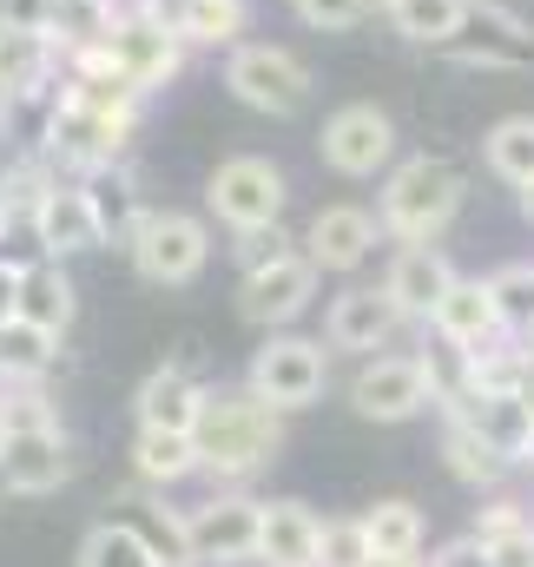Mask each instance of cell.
<instances>
[{
    "label": "cell",
    "instance_id": "17",
    "mask_svg": "<svg viewBox=\"0 0 534 567\" xmlns=\"http://www.w3.org/2000/svg\"><path fill=\"white\" fill-rule=\"evenodd\" d=\"M126 126L133 120H113V113H93V106H73V100H60L53 106V120H47V145L60 152V158H73V165H113L120 158V145H126Z\"/></svg>",
    "mask_w": 534,
    "mask_h": 567
},
{
    "label": "cell",
    "instance_id": "41",
    "mask_svg": "<svg viewBox=\"0 0 534 567\" xmlns=\"http://www.w3.org/2000/svg\"><path fill=\"white\" fill-rule=\"evenodd\" d=\"M522 212H528V218H534V178H528V185H522Z\"/></svg>",
    "mask_w": 534,
    "mask_h": 567
},
{
    "label": "cell",
    "instance_id": "32",
    "mask_svg": "<svg viewBox=\"0 0 534 567\" xmlns=\"http://www.w3.org/2000/svg\"><path fill=\"white\" fill-rule=\"evenodd\" d=\"M442 449H449V475H455V482H469V488H489V482H502V468H509V462H502L475 429L462 423V416H449Z\"/></svg>",
    "mask_w": 534,
    "mask_h": 567
},
{
    "label": "cell",
    "instance_id": "10",
    "mask_svg": "<svg viewBox=\"0 0 534 567\" xmlns=\"http://www.w3.org/2000/svg\"><path fill=\"white\" fill-rule=\"evenodd\" d=\"M324 165L330 172H343V178H377L390 158H397V126H390V113H377V106H343V113H330L324 120Z\"/></svg>",
    "mask_w": 534,
    "mask_h": 567
},
{
    "label": "cell",
    "instance_id": "24",
    "mask_svg": "<svg viewBox=\"0 0 534 567\" xmlns=\"http://www.w3.org/2000/svg\"><path fill=\"white\" fill-rule=\"evenodd\" d=\"M53 357H60V337L53 330H40L33 317H0V377L7 383H40L47 370H53Z\"/></svg>",
    "mask_w": 534,
    "mask_h": 567
},
{
    "label": "cell",
    "instance_id": "37",
    "mask_svg": "<svg viewBox=\"0 0 534 567\" xmlns=\"http://www.w3.org/2000/svg\"><path fill=\"white\" fill-rule=\"evenodd\" d=\"M290 251V238L277 225H258V231H238V271H265Z\"/></svg>",
    "mask_w": 534,
    "mask_h": 567
},
{
    "label": "cell",
    "instance_id": "36",
    "mask_svg": "<svg viewBox=\"0 0 534 567\" xmlns=\"http://www.w3.org/2000/svg\"><path fill=\"white\" fill-rule=\"evenodd\" d=\"M290 7H297V20L317 27V33H343V27H357V20L370 13V0H290Z\"/></svg>",
    "mask_w": 534,
    "mask_h": 567
},
{
    "label": "cell",
    "instance_id": "42",
    "mask_svg": "<svg viewBox=\"0 0 534 567\" xmlns=\"http://www.w3.org/2000/svg\"><path fill=\"white\" fill-rule=\"evenodd\" d=\"M370 567H422V561H370Z\"/></svg>",
    "mask_w": 534,
    "mask_h": 567
},
{
    "label": "cell",
    "instance_id": "30",
    "mask_svg": "<svg viewBox=\"0 0 534 567\" xmlns=\"http://www.w3.org/2000/svg\"><path fill=\"white\" fill-rule=\"evenodd\" d=\"M245 0H178V20L172 33L178 40H198V47H218V40H238L245 33Z\"/></svg>",
    "mask_w": 534,
    "mask_h": 567
},
{
    "label": "cell",
    "instance_id": "20",
    "mask_svg": "<svg viewBox=\"0 0 534 567\" xmlns=\"http://www.w3.org/2000/svg\"><path fill=\"white\" fill-rule=\"evenodd\" d=\"M449 284H455V265L435 251V245H402L397 258H390V278H383V290L402 303V317H435V303L449 297Z\"/></svg>",
    "mask_w": 534,
    "mask_h": 567
},
{
    "label": "cell",
    "instance_id": "35",
    "mask_svg": "<svg viewBox=\"0 0 534 567\" xmlns=\"http://www.w3.org/2000/svg\"><path fill=\"white\" fill-rule=\"evenodd\" d=\"M370 535H363V515H337L324 522V542H317V567H370Z\"/></svg>",
    "mask_w": 534,
    "mask_h": 567
},
{
    "label": "cell",
    "instance_id": "28",
    "mask_svg": "<svg viewBox=\"0 0 534 567\" xmlns=\"http://www.w3.org/2000/svg\"><path fill=\"white\" fill-rule=\"evenodd\" d=\"M390 20L415 47H449L469 27V0H390Z\"/></svg>",
    "mask_w": 534,
    "mask_h": 567
},
{
    "label": "cell",
    "instance_id": "3",
    "mask_svg": "<svg viewBox=\"0 0 534 567\" xmlns=\"http://www.w3.org/2000/svg\"><path fill=\"white\" fill-rule=\"evenodd\" d=\"M245 390L258 403H270L277 416H297V410L324 403V390H330V350L317 337H270L265 350L251 357V370H245Z\"/></svg>",
    "mask_w": 534,
    "mask_h": 567
},
{
    "label": "cell",
    "instance_id": "6",
    "mask_svg": "<svg viewBox=\"0 0 534 567\" xmlns=\"http://www.w3.org/2000/svg\"><path fill=\"white\" fill-rule=\"evenodd\" d=\"M225 86L251 106V113H270V120H290L304 113L310 100V66L284 47H238L225 60Z\"/></svg>",
    "mask_w": 534,
    "mask_h": 567
},
{
    "label": "cell",
    "instance_id": "43",
    "mask_svg": "<svg viewBox=\"0 0 534 567\" xmlns=\"http://www.w3.org/2000/svg\"><path fill=\"white\" fill-rule=\"evenodd\" d=\"M528 567H534V561H528Z\"/></svg>",
    "mask_w": 534,
    "mask_h": 567
},
{
    "label": "cell",
    "instance_id": "18",
    "mask_svg": "<svg viewBox=\"0 0 534 567\" xmlns=\"http://www.w3.org/2000/svg\"><path fill=\"white\" fill-rule=\"evenodd\" d=\"M205 396H212V390H205L185 363H158L133 396L138 429H178V435H192L198 416H205Z\"/></svg>",
    "mask_w": 534,
    "mask_h": 567
},
{
    "label": "cell",
    "instance_id": "8",
    "mask_svg": "<svg viewBox=\"0 0 534 567\" xmlns=\"http://www.w3.org/2000/svg\"><path fill=\"white\" fill-rule=\"evenodd\" d=\"M435 403L422 357H363V370L350 377V410L363 423H409Z\"/></svg>",
    "mask_w": 534,
    "mask_h": 567
},
{
    "label": "cell",
    "instance_id": "14",
    "mask_svg": "<svg viewBox=\"0 0 534 567\" xmlns=\"http://www.w3.org/2000/svg\"><path fill=\"white\" fill-rule=\"evenodd\" d=\"M100 47L138 93H152L178 73V33H165V20H113V33Z\"/></svg>",
    "mask_w": 534,
    "mask_h": 567
},
{
    "label": "cell",
    "instance_id": "34",
    "mask_svg": "<svg viewBox=\"0 0 534 567\" xmlns=\"http://www.w3.org/2000/svg\"><path fill=\"white\" fill-rule=\"evenodd\" d=\"M489 297H495V310H502V323L522 337L534 330V265H502L495 278H489Z\"/></svg>",
    "mask_w": 534,
    "mask_h": 567
},
{
    "label": "cell",
    "instance_id": "19",
    "mask_svg": "<svg viewBox=\"0 0 534 567\" xmlns=\"http://www.w3.org/2000/svg\"><path fill=\"white\" fill-rule=\"evenodd\" d=\"M429 330L442 337V343H455V350H489L509 323H502V310H495V297H489V284L475 278H455L449 284V297L435 303V317H429Z\"/></svg>",
    "mask_w": 534,
    "mask_h": 567
},
{
    "label": "cell",
    "instance_id": "33",
    "mask_svg": "<svg viewBox=\"0 0 534 567\" xmlns=\"http://www.w3.org/2000/svg\"><path fill=\"white\" fill-rule=\"evenodd\" d=\"M47 33H66L73 47H100L113 33V0H53Z\"/></svg>",
    "mask_w": 534,
    "mask_h": 567
},
{
    "label": "cell",
    "instance_id": "2",
    "mask_svg": "<svg viewBox=\"0 0 534 567\" xmlns=\"http://www.w3.org/2000/svg\"><path fill=\"white\" fill-rule=\"evenodd\" d=\"M462 172L449 165V158H402L397 172L383 178V212H377V225L383 231H397L402 245H435L449 225H455V212H462Z\"/></svg>",
    "mask_w": 534,
    "mask_h": 567
},
{
    "label": "cell",
    "instance_id": "23",
    "mask_svg": "<svg viewBox=\"0 0 534 567\" xmlns=\"http://www.w3.org/2000/svg\"><path fill=\"white\" fill-rule=\"evenodd\" d=\"M133 468H138L145 488H172V482H185V475H205V462H198V435H178V429H138Z\"/></svg>",
    "mask_w": 534,
    "mask_h": 567
},
{
    "label": "cell",
    "instance_id": "11",
    "mask_svg": "<svg viewBox=\"0 0 534 567\" xmlns=\"http://www.w3.org/2000/svg\"><path fill=\"white\" fill-rule=\"evenodd\" d=\"M317 278H324V271H317L304 251H284V258L265 265V271H245L238 317H245V323H258V330H277V323H290V317H304V310H310Z\"/></svg>",
    "mask_w": 534,
    "mask_h": 567
},
{
    "label": "cell",
    "instance_id": "15",
    "mask_svg": "<svg viewBox=\"0 0 534 567\" xmlns=\"http://www.w3.org/2000/svg\"><path fill=\"white\" fill-rule=\"evenodd\" d=\"M33 245H40L47 258H73V251L106 245V231H100V212H93L86 185H47L40 218H33Z\"/></svg>",
    "mask_w": 534,
    "mask_h": 567
},
{
    "label": "cell",
    "instance_id": "1",
    "mask_svg": "<svg viewBox=\"0 0 534 567\" xmlns=\"http://www.w3.org/2000/svg\"><path fill=\"white\" fill-rule=\"evenodd\" d=\"M192 435H198V462L212 482H251L284 449V416L251 390H212Z\"/></svg>",
    "mask_w": 534,
    "mask_h": 567
},
{
    "label": "cell",
    "instance_id": "40",
    "mask_svg": "<svg viewBox=\"0 0 534 567\" xmlns=\"http://www.w3.org/2000/svg\"><path fill=\"white\" fill-rule=\"evenodd\" d=\"M20 278H27V265L0 258V317H13V310H20Z\"/></svg>",
    "mask_w": 534,
    "mask_h": 567
},
{
    "label": "cell",
    "instance_id": "5",
    "mask_svg": "<svg viewBox=\"0 0 534 567\" xmlns=\"http://www.w3.org/2000/svg\"><path fill=\"white\" fill-rule=\"evenodd\" d=\"M126 251H133V271L145 284H192L212 258V231L192 212H145Z\"/></svg>",
    "mask_w": 534,
    "mask_h": 567
},
{
    "label": "cell",
    "instance_id": "16",
    "mask_svg": "<svg viewBox=\"0 0 534 567\" xmlns=\"http://www.w3.org/2000/svg\"><path fill=\"white\" fill-rule=\"evenodd\" d=\"M377 251V218L363 205H324L304 231V258L317 271H357Z\"/></svg>",
    "mask_w": 534,
    "mask_h": 567
},
{
    "label": "cell",
    "instance_id": "39",
    "mask_svg": "<svg viewBox=\"0 0 534 567\" xmlns=\"http://www.w3.org/2000/svg\"><path fill=\"white\" fill-rule=\"evenodd\" d=\"M47 13H53V0H0L7 27H47Z\"/></svg>",
    "mask_w": 534,
    "mask_h": 567
},
{
    "label": "cell",
    "instance_id": "12",
    "mask_svg": "<svg viewBox=\"0 0 534 567\" xmlns=\"http://www.w3.org/2000/svg\"><path fill=\"white\" fill-rule=\"evenodd\" d=\"M442 410L462 416L509 468H515V462H534V410H528L522 390H469V396H455V403H442Z\"/></svg>",
    "mask_w": 534,
    "mask_h": 567
},
{
    "label": "cell",
    "instance_id": "7",
    "mask_svg": "<svg viewBox=\"0 0 534 567\" xmlns=\"http://www.w3.org/2000/svg\"><path fill=\"white\" fill-rule=\"evenodd\" d=\"M284 172L258 158V152H238V158H225L218 172H212V185H205V205L218 212V225H232V231H258V225H277V212H284Z\"/></svg>",
    "mask_w": 534,
    "mask_h": 567
},
{
    "label": "cell",
    "instance_id": "29",
    "mask_svg": "<svg viewBox=\"0 0 534 567\" xmlns=\"http://www.w3.org/2000/svg\"><path fill=\"white\" fill-rule=\"evenodd\" d=\"M86 198H93V212H100V231L133 245L138 218H145V212H138V198H133V178H126V172H113V165H93Z\"/></svg>",
    "mask_w": 534,
    "mask_h": 567
},
{
    "label": "cell",
    "instance_id": "13",
    "mask_svg": "<svg viewBox=\"0 0 534 567\" xmlns=\"http://www.w3.org/2000/svg\"><path fill=\"white\" fill-rule=\"evenodd\" d=\"M402 323V303L377 284V290H343V297H330V317H324V337H330V350H357V357H377V350H390V337H397Z\"/></svg>",
    "mask_w": 534,
    "mask_h": 567
},
{
    "label": "cell",
    "instance_id": "27",
    "mask_svg": "<svg viewBox=\"0 0 534 567\" xmlns=\"http://www.w3.org/2000/svg\"><path fill=\"white\" fill-rule=\"evenodd\" d=\"M73 278L60 271V265H27V278H20V317H33L40 330H53V337H66V323H73Z\"/></svg>",
    "mask_w": 534,
    "mask_h": 567
},
{
    "label": "cell",
    "instance_id": "38",
    "mask_svg": "<svg viewBox=\"0 0 534 567\" xmlns=\"http://www.w3.org/2000/svg\"><path fill=\"white\" fill-rule=\"evenodd\" d=\"M429 567H495V555H489L475 535H455V542H442V548L429 555Z\"/></svg>",
    "mask_w": 534,
    "mask_h": 567
},
{
    "label": "cell",
    "instance_id": "9",
    "mask_svg": "<svg viewBox=\"0 0 534 567\" xmlns=\"http://www.w3.org/2000/svg\"><path fill=\"white\" fill-rule=\"evenodd\" d=\"M66 482H73V449H66L60 423L0 435V488L7 495H53Z\"/></svg>",
    "mask_w": 534,
    "mask_h": 567
},
{
    "label": "cell",
    "instance_id": "4",
    "mask_svg": "<svg viewBox=\"0 0 534 567\" xmlns=\"http://www.w3.org/2000/svg\"><path fill=\"white\" fill-rule=\"evenodd\" d=\"M265 542V502L251 495H212L185 508V567H245Z\"/></svg>",
    "mask_w": 534,
    "mask_h": 567
},
{
    "label": "cell",
    "instance_id": "25",
    "mask_svg": "<svg viewBox=\"0 0 534 567\" xmlns=\"http://www.w3.org/2000/svg\"><path fill=\"white\" fill-rule=\"evenodd\" d=\"M80 567H178V561H165V548L133 522H100L80 542Z\"/></svg>",
    "mask_w": 534,
    "mask_h": 567
},
{
    "label": "cell",
    "instance_id": "26",
    "mask_svg": "<svg viewBox=\"0 0 534 567\" xmlns=\"http://www.w3.org/2000/svg\"><path fill=\"white\" fill-rule=\"evenodd\" d=\"M47 60H53L47 27H7L0 20V93H33L47 80Z\"/></svg>",
    "mask_w": 534,
    "mask_h": 567
},
{
    "label": "cell",
    "instance_id": "31",
    "mask_svg": "<svg viewBox=\"0 0 534 567\" xmlns=\"http://www.w3.org/2000/svg\"><path fill=\"white\" fill-rule=\"evenodd\" d=\"M482 152H489V172H495V178H509V185H528V178H534V113L502 120V126L482 140Z\"/></svg>",
    "mask_w": 534,
    "mask_h": 567
},
{
    "label": "cell",
    "instance_id": "21",
    "mask_svg": "<svg viewBox=\"0 0 534 567\" xmlns=\"http://www.w3.org/2000/svg\"><path fill=\"white\" fill-rule=\"evenodd\" d=\"M317 542H324V522L297 495L265 502V542H258L265 567H317Z\"/></svg>",
    "mask_w": 534,
    "mask_h": 567
},
{
    "label": "cell",
    "instance_id": "22",
    "mask_svg": "<svg viewBox=\"0 0 534 567\" xmlns=\"http://www.w3.org/2000/svg\"><path fill=\"white\" fill-rule=\"evenodd\" d=\"M363 535H370V555H377V561H415V555L429 548V522H422V508L402 502V495H383V502L363 508Z\"/></svg>",
    "mask_w": 534,
    "mask_h": 567
}]
</instances>
